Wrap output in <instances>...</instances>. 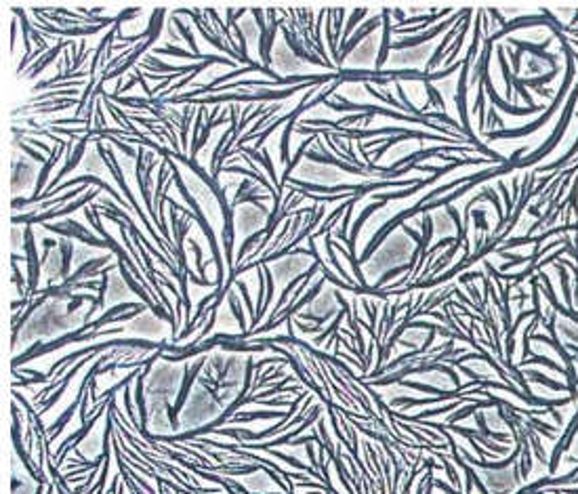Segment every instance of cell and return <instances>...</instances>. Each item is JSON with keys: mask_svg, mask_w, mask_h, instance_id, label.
Here are the masks:
<instances>
[{"mask_svg": "<svg viewBox=\"0 0 578 494\" xmlns=\"http://www.w3.org/2000/svg\"><path fill=\"white\" fill-rule=\"evenodd\" d=\"M63 46H74V42H65ZM59 48H61V46H55V48H53V51H51V53H48L42 61H38V63L29 69V74H27V76H29V78L38 76V74H40V72H42V69H44V67H46V65H48V63H51V61L59 55Z\"/></svg>", "mask_w": 578, "mask_h": 494, "instance_id": "6da1fadb", "label": "cell"}, {"mask_svg": "<svg viewBox=\"0 0 578 494\" xmlns=\"http://www.w3.org/2000/svg\"><path fill=\"white\" fill-rule=\"evenodd\" d=\"M173 23H175V27H177V29H179V32H181L183 36H185V42H187V44L191 46V51L196 53V51H198V46H196V40H194V34H191V29H189V27H187V25H185V23L181 21V19H175V15H173Z\"/></svg>", "mask_w": 578, "mask_h": 494, "instance_id": "7a4b0ae2", "label": "cell"}]
</instances>
